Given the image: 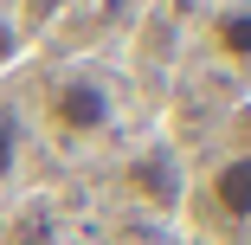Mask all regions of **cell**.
I'll return each instance as SVG.
<instances>
[{
    "label": "cell",
    "instance_id": "4",
    "mask_svg": "<svg viewBox=\"0 0 251 245\" xmlns=\"http://www.w3.org/2000/svg\"><path fill=\"white\" fill-rule=\"evenodd\" d=\"M206 58L226 78L251 84V0H226V7L206 20Z\"/></svg>",
    "mask_w": 251,
    "mask_h": 245
},
{
    "label": "cell",
    "instance_id": "1",
    "mask_svg": "<svg viewBox=\"0 0 251 245\" xmlns=\"http://www.w3.org/2000/svg\"><path fill=\"white\" fill-rule=\"evenodd\" d=\"M39 129L65 142V149H90V142H103L116 129V90L97 78L90 65H65L39 84V104H32Z\"/></svg>",
    "mask_w": 251,
    "mask_h": 245
},
{
    "label": "cell",
    "instance_id": "3",
    "mask_svg": "<svg viewBox=\"0 0 251 245\" xmlns=\"http://www.w3.org/2000/svg\"><path fill=\"white\" fill-rule=\"evenodd\" d=\"M187 187H193V168L180 162V149H168V142H148V149H135L123 162V193L142 207V213H180L187 207Z\"/></svg>",
    "mask_w": 251,
    "mask_h": 245
},
{
    "label": "cell",
    "instance_id": "7",
    "mask_svg": "<svg viewBox=\"0 0 251 245\" xmlns=\"http://www.w3.org/2000/svg\"><path fill=\"white\" fill-rule=\"evenodd\" d=\"M71 7V0H7V13H13V26H20V39H32L39 26H52L58 13Z\"/></svg>",
    "mask_w": 251,
    "mask_h": 245
},
{
    "label": "cell",
    "instance_id": "8",
    "mask_svg": "<svg viewBox=\"0 0 251 245\" xmlns=\"http://www.w3.org/2000/svg\"><path fill=\"white\" fill-rule=\"evenodd\" d=\"M20 45H26V39H20V26H13V13H7V0H0V71H7V65L20 58Z\"/></svg>",
    "mask_w": 251,
    "mask_h": 245
},
{
    "label": "cell",
    "instance_id": "6",
    "mask_svg": "<svg viewBox=\"0 0 251 245\" xmlns=\"http://www.w3.org/2000/svg\"><path fill=\"white\" fill-rule=\"evenodd\" d=\"M39 219H7L0 226V245H58V226H52V207H32Z\"/></svg>",
    "mask_w": 251,
    "mask_h": 245
},
{
    "label": "cell",
    "instance_id": "2",
    "mask_svg": "<svg viewBox=\"0 0 251 245\" xmlns=\"http://www.w3.org/2000/svg\"><path fill=\"white\" fill-rule=\"evenodd\" d=\"M193 200H200V219L206 226H219V232L251 245V155L226 149L219 162H206L193 174V187H187V207Z\"/></svg>",
    "mask_w": 251,
    "mask_h": 245
},
{
    "label": "cell",
    "instance_id": "5",
    "mask_svg": "<svg viewBox=\"0 0 251 245\" xmlns=\"http://www.w3.org/2000/svg\"><path fill=\"white\" fill-rule=\"evenodd\" d=\"M26 168V110L0 97V193H7Z\"/></svg>",
    "mask_w": 251,
    "mask_h": 245
}]
</instances>
